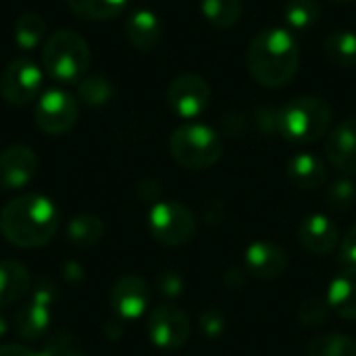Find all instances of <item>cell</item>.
<instances>
[{
    "label": "cell",
    "instance_id": "cell-1",
    "mask_svg": "<svg viewBox=\"0 0 356 356\" xmlns=\"http://www.w3.org/2000/svg\"><path fill=\"white\" fill-rule=\"evenodd\" d=\"M246 63L252 79L269 90L286 88L300 69V46L290 29H261L248 46Z\"/></svg>",
    "mask_w": 356,
    "mask_h": 356
},
{
    "label": "cell",
    "instance_id": "cell-2",
    "mask_svg": "<svg viewBox=\"0 0 356 356\" xmlns=\"http://www.w3.org/2000/svg\"><path fill=\"white\" fill-rule=\"evenodd\" d=\"M60 215L56 204L42 194H21L0 211V232L17 248L46 246L58 232Z\"/></svg>",
    "mask_w": 356,
    "mask_h": 356
},
{
    "label": "cell",
    "instance_id": "cell-3",
    "mask_svg": "<svg viewBox=\"0 0 356 356\" xmlns=\"http://www.w3.org/2000/svg\"><path fill=\"white\" fill-rule=\"evenodd\" d=\"M332 106L321 96H296L277 111V134L292 144H315L330 134Z\"/></svg>",
    "mask_w": 356,
    "mask_h": 356
},
{
    "label": "cell",
    "instance_id": "cell-4",
    "mask_svg": "<svg viewBox=\"0 0 356 356\" xmlns=\"http://www.w3.org/2000/svg\"><path fill=\"white\" fill-rule=\"evenodd\" d=\"M92 63L88 40L75 29L52 31L42 46L44 73L58 83L81 81Z\"/></svg>",
    "mask_w": 356,
    "mask_h": 356
},
{
    "label": "cell",
    "instance_id": "cell-5",
    "mask_svg": "<svg viewBox=\"0 0 356 356\" xmlns=\"http://www.w3.org/2000/svg\"><path fill=\"white\" fill-rule=\"evenodd\" d=\"M169 152L184 169L202 171L219 163L223 156V142L213 127L202 123H186L171 134Z\"/></svg>",
    "mask_w": 356,
    "mask_h": 356
},
{
    "label": "cell",
    "instance_id": "cell-6",
    "mask_svg": "<svg viewBox=\"0 0 356 356\" xmlns=\"http://www.w3.org/2000/svg\"><path fill=\"white\" fill-rule=\"evenodd\" d=\"M148 227L163 246H184L196 236L194 213L181 202H156L148 213Z\"/></svg>",
    "mask_w": 356,
    "mask_h": 356
},
{
    "label": "cell",
    "instance_id": "cell-7",
    "mask_svg": "<svg viewBox=\"0 0 356 356\" xmlns=\"http://www.w3.org/2000/svg\"><path fill=\"white\" fill-rule=\"evenodd\" d=\"M79 117V100L60 88L46 90L35 100L33 121L40 131L48 136H60L73 129Z\"/></svg>",
    "mask_w": 356,
    "mask_h": 356
},
{
    "label": "cell",
    "instance_id": "cell-8",
    "mask_svg": "<svg viewBox=\"0 0 356 356\" xmlns=\"http://www.w3.org/2000/svg\"><path fill=\"white\" fill-rule=\"evenodd\" d=\"M44 71L29 58H15L0 71V96L13 106H27L40 98Z\"/></svg>",
    "mask_w": 356,
    "mask_h": 356
},
{
    "label": "cell",
    "instance_id": "cell-9",
    "mask_svg": "<svg viewBox=\"0 0 356 356\" xmlns=\"http://www.w3.org/2000/svg\"><path fill=\"white\" fill-rule=\"evenodd\" d=\"M167 104L177 117L196 119L211 104V86L198 73H181L167 88Z\"/></svg>",
    "mask_w": 356,
    "mask_h": 356
},
{
    "label": "cell",
    "instance_id": "cell-10",
    "mask_svg": "<svg viewBox=\"0 0 356 356\" xmlns=\"http://www.w3.org/2000/svg\"><path fill=\"white\" fill-rule=\"evenodd\" d=\"M152 344L165 350H177L190 340V321L186 313L173 305L154 307L146 321Z\"/></svg>",
    "mask_w": 356,
    "mask_h": 356
},
{
    "label": "cell",
    "instance_id": "cell-11",
    "mask_svg": "<svg viewBox=\"0 0 356 356\" xmlns=\"http://www.w3.org/2000/svg\"><path fill=\"white\" fill-rule=\"evenodd\" d=\"M38 171V156L25 144H13L0 152V190L25 188Z\"/></svg>",
    "mask_w": 356,
    "mask_h": 356
},
{
    "label": "cell",
    "instance_id": "cell-12",
    "mask_svg": "<svg viewBox=\"0 0 356 356\" xmlns=\"http://www.w3.org/2000/svg\"><path fill=\"white\" fill-rule=\"evenodd\" d=\"M108 300H111L113 311L123 321H127V319H138L146 311L148 300H150V292H148L146 282L140 275L129 273V275H121L113 284Z\"/></svg>",
    "mask_w": 356,
    "mask_h": 356
},
{
    "label": "cell",
    "instance_id": "cell-13",
    "mask_svg": "<svg viewBox=\"0 0 356 356\" xmlns=\"http://www.w3.org/2000/svg\"><path fill=\"white\" fill-rule=\"evenodd\" d=\"M327 161L342 173H356V115L336 125L325 140Z\"/></svg>",
    "mask_w": 356,
    "mask_h": 356
},
{
    "label": "cell",
    "instance_id": "cell-14",
    "mask_svg": "<svg viewBox=\"0 0 356 356\" xmlns=\"http://www.w3.org/2000/svg\"><path fill=\"white\" fill-rule=\"evenodd\" d=\"M244 263L250 275H254L257 280L269 282V280H277L286 271L288 254L282 246L263 240V242H254L248 246Z\"/></svg>",
    "mask_w": 356,
    "mask_h": 356
},
{
    "label": "cell",
    "instance_id": "cell-15",
    "mask_svg": "<svg viewBox=\"0 0 356 356\" xmlns=\"http://www.w3.org/2000/svg\"><path fill=\"white\" fill-rule=\"evenodd\" d=\"M298 238H300V244L313 252V254H330L336 250V246L340 244V232L336 227V223L325 217V215H311L307 217L300 227H298Z\"/></svg>",
    "mask_w": 356,
    "mask_h": 356
},
{
    "label": "cell",
    "instance_id": "cell-16",
    "mask_svg": "<svg viewBox=\"0 0 356 356\" xmlns=\"http://www.w3.org/2000/svg\"><path fill=\"white\" fill-rule=\"evenodd\" d=\"M161 19L148 8H138L125 19V38L136 50H152L161 42Z\"/></svg>",
    "mask_w": 356,
    "mask_h": 356
},
{
    "label": "cell",
    "instance_id": "cell-17",
    "mask_svg": "<svg viewBox=\"0 0 356 356\" xmlns=\"http://www.w3.org/2000/svg\"><path fill=\"white\" fill-rule=\"evenodd\" d=\"M50 309L52 307L42 305L33 298L29 302H25L23 307H19L15 313V330H17L19 338L27 340V342L42 340L50 327V319H52Z\"/></svg>",
    "mask_w": 356,
    "mask_h": 356
},
{
    "label": "cell",
    "instance_id": "cell-18",
    "mask_svg": "<svg viewBox=\"0 0 356 356\" xmlns=\"http://www.w3.org/2000/svg\"><path fill=\"white\" fill-rule=\"evenodd\" d=\"M286 173H288V179L300 190H317L327 179L325 163L319 156L309 154V152H300L292 156L288 161Z\"/></svg>",
    "mask_w": 356,
    "mask_h": 356
},
{
    "label": "cell",
    "instance_id": "cell-19",
    "mask_svg": "<svg viewBox=\"0 0 356 356\" xmlns=\"http://www.w3.org/2000/svg\"><path fill=\"white\" fill-rule=\"evenodd\" d=\"M31 286L29 271L23 263L6 259L0 261V307L19 302Z\"/></svg>",
    "mask_w": 356,
    "mask_h": 356
},
{
    "label": "cell",
    "instance_id": "cell-20",
    "mask_svg": "<svg viewBox=\"0 0 356 356\" xmlns=\"http://www.w3.org/2000/svg\"><path fill=\"white\" fill-rule=\"evenodd\" d=\"M327 305L342 319H356V269L342 271L332 282Z\"/></svg>",
    "mask_w": 356,
    "mask_h": 356
},
{
    "label": "cell",
    "instance_id": "cell-21",
    "mask_svg": "<svg viewBox=\"0 0 356 356\" xmlns=\"http://www.w3.org/2000/svg\"><path fill=\"white\" fill-rule=\"evenodd\" d=\"M323 54L336 67H356V33L350 29H334L323 40Z\"/></svg>",
    "mask_w": 356,
    "mask_h": 356
},
{
    "label": "cell",
    "instance_id": "cell-22",
    "mask_svg": "<svg viewBox=\"0 0 356 356\" xmlns=\"http://www.w3.org/2000/svg\"><path fill=\"white\" fill-rule=\"evenodd\" d=\"M46 21L35 10H25L15 19L13 25V40L21 50H33L38 48L46 38Z\"/></svg>",
    "mask_w": 356,
    "mask_h": 356
},
{
    "label": "cell",
    "instance_id": "cell-23",
    "mask_svg": "<svg viewBox=\"0 0 356 356\" xmlns=\"http://www.w3.org/2000/svg\"><path fill=\"white\" fill-rule=\"evenodd\" d=\"M69 10L86 21H108L121 15L127 0H67Z\"/></svg>",
    "mask_w": 356,
    "mask_h": 356
},
{
    "label": "cell",
    "instance_id": "cell-24",
    "mask_svg": "<svg viewBox=\"0 0 356 356\" xmlns=\"http://www.w3.org/2000/svg\"><path fill=\"white\" fill-rule=\"evenodd\" d=\"M104 236V223L96 215H77L67 225V238L73 246H96Z\"/></svg>",
    "mask_w": 356,
    "mask_h": 356
},
{
    "label": "cell",
    "instance_id": "cell-25",
    "mask_svg": "<svg viewBox=\"0 0 356 356\" xmlns=\"http://www.w3.org/2000/svg\"><path fill=\"white\" fill-rule=\"evenodd\" d=\"M204 19L217 29H229L242 19V0H200Z\"/></svg>",
    "mask_w": 356,
    "mask_h": 356
},
{
    "label": "cell",
    "instance_id": "cell-26",
    "mask_svg": "<svg viewBox=\"0 0 356 356\" xmlns=\"http://www.w3.org/2000/svg\"><path fill=\"white\" fill-rule=\"evenodd\" d=\"M284 15H286V23L292 29L309 31L321 19V4L319 0H288Z\"/></svg>",
    "mask_w": 356,
    "mask_h": 356
},
{
    "label": "cell",
    "instance_id": "cell-27",
    "mask_svg": "<svg viewBox=\"0 0 356 356\" xmlns=\"http://www.w3.org/2000/svg\"><path fill=\"white\" fill-rule=\"evenodd\" d=\"M307 356H356V342L344 334H323L311 340Z\"/></svg>",
    "mask_w": 356,
    "mask_h": 356
},
{
    "label": "cell",
    "instance_id": "cell-28",
    "mask_svg": "<svg viewBox=\"0 0 356 356\" xmlns=\"http://www.w3.org/2000/svg\"><path fill=\"white\" fill-rule=\"evenodd\" d=\"M113 94H115V88L104 75L83 77L77 86V96L88 106H102L113 98Z\"/></svg>",
    "mask_w": 356,
    "mask_h": 356
},
{
    "label": "cell",
    "instance_id": "cell-29",
    "mask_svg": "<svg viewBox=\"0 0 356 356\" xmlns=\"http://www.w3.org/2000/svg\"><path fill=\"white\" fill-rule=\"evenodd\" d=\"M327 204L334 209V211H340V213H346L350 211L356 204V186L353 179L348 177H340L336 181L330 184L327 188Z\"/></svg>",
    "mask_w": 356,
    "mask_h": 356
},
{
    "label": "cell",
    "instance_id": "cell-30",
    "mask_svg": "<svg viewBox=\"0 0 356 356\" xmlns=\"http://www.w3.org/2000/svg\"><path fill=\"white\" fill-rule=\"evenodd\" d=\"M330 317V305L321 298H307L298 309V319L305 327H319Z\"/></svg>",
    "mask_w": 356,
    "mask_h": 356
},
{
    "label": "cell",
    "instance_id": "cell-31",
    "mask_svg": "<svg viewBox=\"0 0 356 356\" xmlns=\"http://www.w3.org/2000/svg\"><path fill=\"white\" fill-rule=\"evenodd\" d=\"M200 330L209 338H219L225 332V315L219 309H207L200 315Z\"/></svg>",
    "mask_w": 356,
    "mask_h": 356
},
{
    "label": "cell",
    "instance_id": "cell-32",
    "mask_svg": "<svg viewBox=\"0 0 356 356\" xmlns=\"http://www.w3.org/2000/svg\"><path fill=\"white\" fill-rule=\"evenodd\" d=\"M156 288H159V292H161L163 296H167V298H177V296L184 292V280H181V275L175 273V271H165V273L159 275Z\"/></svg>",
    "mask_w": 356,
    "mask_h": 356
},
{
    "label": "cell",
    "instance_id": "cell-33",
    "mask_svg": "<svg viewBox=\"0 0 356 356\" xmlns=\"http://www.w3.org/2000/svg\"><path fill=\"white\" fill-rule=\"evenodd\" d=\"M340 261L348 269H356V223L348 229L340 246Z\"/></svg>",
    "mask_w": 356,
    "mask_h": 356
},
{
    "label": "cell",
    "instance_id": "cell-34",
    "mask_svg": "<svg viewBox=\"0 0 356 356\" xmlns=\"http://www.w3.org/2000/svg\"><path fill=\"white\" fill-rule=\"evenodd\" d=\"M257 121H259V129L263 134H275L277 131V111L259 108L257 111Z\"/></svg>",
    "mask_w": 356,
    "mask_h": 356
},
{
    "label": "cell",
    "instance_id": "cell-35",
    "mask_svg": "<svg viewBox=\"0 0 356 356\" xmlns=\"http://www.w3.org/2000/svg\"><path fill=\"white\" fill-rule=\"evenodd\" d=\"M0 356H54L52 350H44V353H38V350H31L27 346H21V344H4L0 346Z\"/></svg>",
    "mask_w": 356,
    "mask_h": 356
},
{
    "label": "cell",
    "instance_id": "cell-36",
    "mask_svg": "<svg viewBox=\"0 0 356 356\" xmlns=\"http://www.w3.org/2000/svg\"><path fill=\"white\" fill-rule=\"evenodd\" d=\"M246 269H240V267H232L225 275H223V282L229 290H240L244 284H246Z\"/></svg>",
    "mask_w": 356,
    "mask_h": 356
},
{
    "label": "cell",
    "instance_id": "cell-37",
    "mask_svg": "<svg viewBox=\"0 0 356 356\" xmlns=\"http://www.w3.org/2000/svg\"><path fill=\"white\" fill-rule=\"evenodd\" d=\"M138 192H140V196L144 200H154L161 194V186H159L156 179H144V181H140Z\"/></svg>",
    "mask_w": 356,
    "mask_h": 356
},
{
    "label": "cell",
    "instance_id": "cell-38",
    "mask_svg": "<svg viewBox=\"0 0 356 356\" xmlns=\"http://www.w3.org/2000/svg\"><path fill=\"white\" fill-rule=\"evenodd\" d=\"M221 217H223V207H221V202H215L213 207L204 209V221H209L211 225H217V223L221 221Z\"/></svg>",
    "mask_w": 356,
    "mask_h": 356
},
{
    "label": "cell",
    "instance_id": "cell-39",
    "mask_svg": "<svg viewBox=\"0 0 356 356\" xmlns=\"http://www.w3.org/2000/svg\"><path fill=\"white\" fill-rule=\"evenodd\" d=\"M52 350V348H50ZM52 355L54 356H83V355H79V353H73V350H52Z\"/></svg>",
    "mask_w": 356,
    "mask_h": 356
},
{
    "label": "cell",
    "instance_id": "cell-40",
    "mask_svg": "<svg viewBox=\"0 0 356 356\" xmlns=\"http://www.w3.org/2000/svg\"><path fill=\"white\" fill-rule=\"evenodd\" d=\"M6 330H8V325H6V319L0 315V338H4V336H6Z\"/></svg>",
    "mask_w": 356,
    "mask_h": 356
},
{
    "label": "cell",
    "instance_id": "cell-41",
    "mask_svg": "<svg viewBox=\"0 0 356 356\" xmlns=\"http://www.w3.org/2000/svg\"><path fill=\"white\" fill-rule=\"evenodd\" d=\"M334 2H353V0H334Z\"/></svg>",
    "mask_w": 356,
    "mask_h": 356
}]
</instances>
